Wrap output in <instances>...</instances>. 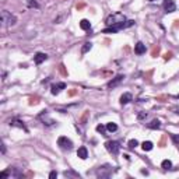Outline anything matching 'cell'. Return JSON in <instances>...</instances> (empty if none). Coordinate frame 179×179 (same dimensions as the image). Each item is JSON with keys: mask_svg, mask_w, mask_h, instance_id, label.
Here are the masks:
<instances>
[{"mask_svg": "<svg viewBox=\"0 0 179 179\" xmlns=\"http://www.w3.org/2000/svg\"><path fill=\"white\" fill-rule=\"evenodd\" d=\"M132 25H134V21H133V20H126V21H125V23L115 24V25H111V27H108L106 30H104V32H105V34H109V32L115 34V32H118V31L123 30V28H127V27H132Z\"/></svg>", "mask_w": 179, "mask_h": 179, "instance_id": "obj_1", "label": "cell"}, {"mask_svg": "<svg viewBox=\"0 0 179 179\" xmlns=\"http://www.w3.org/2000/svg\"><path fill=\"white\" fill-rule=\"evenodd\" d=\"M77 155H79V158L81 159H86L87 157H88V151H87L86 147H80L79 151H77Z\"/></svg>", "mask_w": 179, "mask_h": 179, "instance_id": "obj_15", "label": "cell"}, {"mask_svg": "<svg viewBox=\"0 0 179 179\" xmlns=\"http://www.w3.org/2000/svg\"><path fill=\"white\" fill-rule=\"evenodd\" d=\"M105 147H106V150H108L111 154H113V155H118V154H119V150H120V143L112 140V141L105 143Z\"/></svg>", "mask_w": 179, "mask_h": 179, "instance_id": "obj_5", "label": "cell"}, {"mask_svg": "<svg viewBox=\"0 0 179 179\" xmlns=\"http://www.w3.org/2000/svg\"><path fill=\"white\" fill-rule=\"evenodd\" d=\"M80 28H81V30H84V31L90 30V28H91V23H90L88 20H81V21H80Z\"/></svg>", "mask_w": 179, "mask_h": 179, "instance_id": "obj_17", "label": "cell"}, {"mask_svg": "<svg viewBox=\"0 0 179 179\" xmlns=\"http://www.w3.org/2000/svg\"><path fill=\"white\" fill-rule=\"evenodd\" d=\"M134 52L137 55H143V53H146V45L143 42H137L136 46H134Z\"/></svg>", "mask_w": 179, "mask_h": 179, "instance_id": "obj_14", "label": "cell"}, {"mask_svg": "<svg viewBox=\"0 0 179 179\" xmlns=\"http://www.w3.org/2000/svg\"><path fill=\"white\" fill-rule=\"evenodd\" d=\"M6 153V146H4V143H2V154Z\"/></svg>", "mask_w": 179, "mask_h": 179, "instance_id": "obj_30", "label": "cell"}, {"mask_svg": "<svg viewBox=\"0 0 179 179\" xmlns=\"http://www.w3.org/2000/svg\"><path fill=\"white\" fill-rule=\"evenodd\" d=\"M171 111H172L174 113H176V115H179V105H176V106H172V108H171Z\"/></svg>", "mask_w": 179, "mask_h": 179, "instance_id": "obj_27", "label": "cell"}, {"mask_svg": "<svg viewBox=\"0 0 179 179\" xmlns=\"http://www.w3.org/2000/svg\"><path fill=\"white\" fill-rule=\"evenodd\" d=\"M132 100H133L132 94H130V93H125L122 97H120V105H126V104H129Z\"/></svg>", "mask_w": 179, "mask_h": 179, "instance_id": "obj_13", "label": "cell"}, {"mask_svg": "<svg viewBox=\"0 0 179 179\" xmlns=\"http://www.w3.org/2000/svg\"><path fill=\"white\" fill-rule=\"evenodd\" d=\"M91 48H93V43H91V42H86V43H84V46L81 48V53H87L88 50H91Z\"/></svg>", "mask_w": 179, "mask_h": 179, "instance_id": "obj_22", "label": "cell"}, {"mask_svg": "<svg viewBox=\"0 0 179 179\" xmlns=\"http://www.w3.org/2000/svg\"><path fill=\"white\" fill-rule=\"evenodd\" d=\"M56 176H57V172H56V171H52V172H50V174H49V178H50V179H53V178H56Z\"/></svg>", "mask_w": 179, "mask_h": 179, "instance_id": "obj_28", "label": "cell"}, {"mask_svg": "<svg viewBox=\"0 0 179 179\" xmlns=\"http://www.w3.org/2000/svg\"><path fill=\"white\" fill-rule=\"evenodd\" d=\"M66 88V84L64 83H56V84H53L52 88H50V93L53 94V95H57V94L62 91V90Z\"/></svg>", "mask_w": 179, "mask_h": 179, "instance_id": "obj_9", "label": "cell"}, {"mask_svg": "<svg viewBox=\"0 0 179 179\" xmlns=\"http://www.w3.org/2000/svg\"><path fill=\"white\" fill-rule=\"evenodd\" d=\"M63 175L66 176V178H80L79 174L74 172V171H71V169H69V171H64Z\"/></svg>", "mask_w": 179, "mask_h": 179, "instance_id": "obj_18", "label": "cell"}, {"mask_svg": "<svg viewBox=\"0 0 179 179\" xmlns=\"http://www.w3.org/2000/svg\"><path fill=\"white\" fill-rule=\"evenodd\" d=\"M27 4H28V7H31V9H38V7H39V4H38L35 0H27Z\"/></svg>", "mask_w": 179, "mask_h": 179, "instance_id": "obj_24", "label": "cell"}, {"mask_svg": "<svg viewBox=\"0 0 179 179\" xmlns=\"http://www.w3.org/2000/svg\"><path fill=\"white\" fill-rule=\"evenodd\" d=\"M48 59V55L46 53H37V55H35V56H34V62H35V63L37 64H41V63H43V62H45V60Z\"/></svg>", "mask_w": 179, "mask_h": 179, "instance_id": "obj_11", "label": "cell"}, {"mask_svg": "<svg viewBox=\"0 0 179 179\" xmlns=\"http://www.w3.org/2000/svg\"><path fill=\"white\" fill-rule=\"evenodd\" d=\"M153 147H154V144L151 141H144L141 144V148L144 150V151H151V150H153Z\"/></svg>", "mask_w": 179, "mask_h": 179, "instance_id": "obj_19", "label": "cell"}, {"mask_svg": "<svg viewBox=\"0 0 179 179\" xmlns=\"http://www.w3.org/2000/svg\"><path fill=\"white\" fill-rule=\"evenodd\" d=\"M111 174H112V166L111 165H102L100 168L97 169V175L100 176V178H109Z\"/></svg>", "mask_w": 179, "mask_h": 179, "instance_id": "obj_6", "label": "cell"}, {"mask_svg": "<svg viewBox=\"0 0 179 179\" xmlns=\"http://www.w3.org/2000/svg\"><path fill=\"white\" fill-rule=\"evenodd\" d=\"M171 137H172V140L175 141V144H179V136L178 134H171Z\"/></svg>", "mask_w": 179, "mask_h": 179, "instance_id": "obj_25", "label": "cell"}, {"mask_svg": "<svg viewBox=\"0 0 179 179\" xmlns=\"http://www.w3.org/2000/svg\"><path fill=\"white\" fill-rule=\"evenodd\" d=\"M147 127H148V129H159V127H161V122H159L158 119H154L147 125Z\"/></svg>", "mask_w": 179, "mask_h": 179, "instance_id": "obj_16", "label": "cell"}, {"mask_svg": "<svg viewBox=\"0 0 179 179\" xmlns=\"http://www.w3.org/2000/svg\"><path fill=\"white\" fill-rule=\"evenodd\" d=\"M125 21H126V17L123 16L122 13H113L106 18V25L111 27V25H115V24L125 23Z\"/></svg>", "mask_w": 179, "mask_h": 179, "instance_id": "obj_3", "label": "cell"}, {"mask_svg": "<svg viewBox=\"0 0 179 179\" xmlns=\"http://www.w3.org/2000/svg\"><path fill=\"white\" fill-rule=\"evenodd\" d=\"M127 146H129L130 150H133V148H136V147L139 146V141H137L136 139H132V140L129 141V144H127Z\"/></svg>", "mask_w": 179, "mask_h": 179, "instance_id": "obj_23", "label": "cell"}, {"mask_svg": "<svg viewBox=\"0 0 179 179\" xmlns=\"http://www.w3.org/2000/svg\"><path fill=\"white\" fill-rule=\"evenodd\" d=\"M144 118H147V113H146V112L139 113V119H140V120H141V119H144Z\"/></svg>", "mask_w": 179, "mask_h": 179, "instance_id": "obj_29", "label": "cell"}, {"mask_svg": "<svg viewBox=\"0 0 179 179\" xmlns=\"http://www.w3.org/2000/svg\"><path fill=\"white\" fill-rule=\"evenodd\" d=\"M148 2H155V0H148Z\"/></svg>", "mask_w": 179, "mask_h": 179, "instance_id": "obj_31", "label": "cell"}, {"mask_svg": "<svg viewBox=\"0 0 179 179\" xmlns=\"http://www.w3.org/2000/svg\"><path fill=\"white\" fill-rule=\"evenodd\" d=\"M106 130H108V132H111V133L116 132V130H118V125H116V123H113V122L106 123Z\"/></svg>", "mask_w": 179, "mask_h": 179, "instance_id": "obj_20", "label": "cell"}, {"mask_svg": "<svg viewBox=\"0 0 179 179\" xmlns=\"http://www.w3.org/2000/svg\"><path fill=\"white\" fill-rule=\"evenodd\" d=\"M57 146L62 150H64V151H70V150L73 148V141L70 139H67L66 136H60L57 139Z\"/></svg>", "mask_w": 179, "mask_h": 179, "instance_id": "obj_4", "label": "cell"}, {"mask_svg": "<svg viewBox=\"0 0 179 179\" xmlns=\"http://www.w3.org/2000/svg\"><path fill=\"white\" fill-rule=\"evenodd\" d=\"M123 79H125V76H116L115 79H112L109 83H108V88H115V87H118L123 81Z\"/></svg>", "mask_w": 179, "mask_h": 179, "instance_id": "obj_10", "label": "cell"}, {"mask_svg": "<svg viewBox=\"0 0 179 179\" xmlns=\"http://www.w3.org/2000/svg\"><path fill=\"white\" fill-rule=\"evenodd\" d=\"M161 166H163L164 169H171L172 168V163H171L169 159H164L163 163H161Z\"/></svg>", "mask_w": 179, "mask_h": 179, "instance_id": "obj_21", "label": "cell"}, {"mask_svg": "<svg viewBox=\"0 0 179 179\" xmlns=\"http://www.w3.org/2000/svg\"><path fill=\"white\" fill-rule=\"evenodd\" d=\"M10 126H13V127H20V129H23V130H25V132H28V129L25 127L24 122H21V120H18V119L10 120Z\"/></svg>", "mask_w": 179, "mask_h": 179, "instance_id": "obj_12", "label": "cell"}, {"mask_svg": "<svg viewBox=\"0 0 179 179\" xmlns=\"http://www.w3.org/2000/svg\"><path fill=\"white\" fill-rule=\"evenodd\" d=\"M39 119L42 120L43 122V125H46V126H53V125H55V120L53 119H50L49 116H48V111H42V113H41L39 115Z\"/></svg>", "mask_w": 179, "mask_h": 179, "instance_id": "obj_7", "label": "cell"}, {"mask_svg": "<svg viewBox=\"0 0 179 179\" xmlns=\"http://www.w3.org/2000/svg\"><path fill=\"white\" fill-rule=\"evenodd\" d=\"M164 10L165 13H174L176 10V4L174 0H165V3H164Z\"/></svg>", "mask_w": 179, "mask_h": 179, "instance_id": "obj_8", "label": "cell"}, {"mask_svg": "<svg viewBox=\"0 0 179 179\" xmlns=\"http://www.w3.org/2000/svg\"><path fill=\"white\" fill-rule=\"evenodd\" d=\"M97 132H100V133H105V127H104L102 125H98V126H97Z\"/></svg>", "mask_w": 179, "mask_h": 179, "instance_id": "obj_26", "label": "cell"}, {"mask_svg": "<svg viewBox=\"0 0 179 179\" xmlns=\"http://www.w3.org/2000/svg\"><path fill=\"white\" fill-rule=\"evenodd\" d=\"M2 23H3V27H13L17 23V17L9 13L7 10H3L2 11Z\"/></svg>", "mask_w": 179, "mask_h": 179, "instance_id": "obj_2", "label": "cell"}]
</instances>
